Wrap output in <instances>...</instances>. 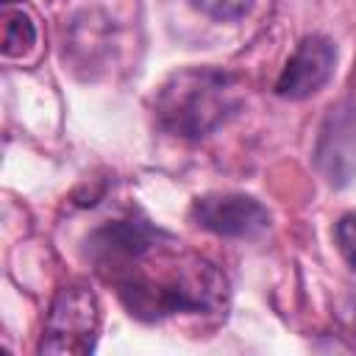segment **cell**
I'll list each match as a JSON object with an SVG mask.
<instances>
[{"label":"cell","instance_id":"obj_10","mask_svg":"<svg viewBox=\"0 0 356 356\" xmlns=\"http://www.w3.org/2000/svg\"><path fill=\"white\" fill-rule=\"evenodd\" d=\"M6 3H17V0H6Z\"/></svg>","mask_w":356,"mask_h":356},{"label":"cell","instance_id":"obj_3","mask_svg":"<svg viewBox=\"0 0 356 356\" xmlns=\"http://www.w3.org/2000/svg\"><path fill=\"white\" fill-rule=\"evenodd\" d=\"M100 331V303L92 286L75 281L56 292L47 317L44 331L39 339V353H67V356H83L95 350Z\"/></svg>","mask_w":356,"mask_h":356},{"label":"cell","instance_id":"obj_9","mask_svg":"<svg viewBox=\"0 0 356 356\" xmlns=\"http://www.w3.org/2000/svg\"><path fill=\"white\" fill-rule=\"evenodd\" d=\"M337 245L345 261L356 270V214H345L337 222Z\"/></svg>","mask_w":356,"mask_h":356},{"label":"cell","instance_id":"obj_7","mask_svg":"<svg viewBox=\"0 0 356 356\" xmlns=\"http://www.w3.org/2000/svg\"><path fill=\"white\" fill-rule=\"evenodd\" d=\"M36 44V25L25 11H8L3 25V53L8 58L25 56Z\"/></svg>","mask_w":356,"mask_h":356},{"label":"cell","instance_id":"obj_1","mask_svg":"<svg viewBox=\"0 0 356 356\" xmlns=\"http://www.w3.org/2000/svg\"><path fill=\"white\" fill-rule=\"evenodd\" d=\"M95 264L117 286L125 309L147 323L184 312H220L225 306L222 273L206 259L178 250L175 242L150 225Z\"/></svg>","mask_w":356,"mask_h":356},{"label":"cell","instance_id":"obj_6","mask_svg":"<svg viewBox=\"0 0 356 356\" xmlns=\"http://www.w3.org/2000/svg\"><path fill=\"white\" fill-rule=\"evenodd\" d=\"M334 64H337L334 42L328 36L312 33V36L300 39L295 53L286 58V64L275 81V92L289 100H303V97L314 95L331 78Z\"/></svg>","mask_w":356,"mask_h":356},{"label":"cell","instance_id":"obj_2","mask_svg":"<svg viewBox=\"0 0 356 356\" xmlns=\"http://www.w3.org/2000/svg\"><path fill=\"white\" fill-rule=\"evenodd\" d=\"M242 106L239 81L217 67H184L156 92L159 125L181 139H203Z\"/></svg>","mask_w":356,"mask_h":356},{"label":"cell","instance_id":"obj_5","mask_svg":"<svg viewBox=\"0 0 356 356\" xmlns=\"http://www.w3.org/2000/svg\"><path fill=\"white\" fill-rule=\"evenodd\" d=\"M314 164L331 186H348L356 178V108L350 103H337L323 117Z\"/></svg>","mask_w":356,"mask_h":356},{"label":"cell","instance_id":"obj_8","mask_svg":"<svg viewBox=\"0 0 356 356\" xmlns=\"http://www.w3.org/2000/svg\"><path fill=\"white\" fill-rule=\"evenodd\" d=\"M189 3L211 19L234 22V19H242L245 14H250L256 0H189Z\"/></svg>","mask_w":356,"mask_h":356},{"label":"cell","instance_id":"obj_4","mask_svg":"<svg viewBox=\"0 0 356 356\" xmlns=\"http://www.w3.org/2000/svg\"><path fill=\"white\" fill-rule=\"evenodd\" d=\"M189 217L203 231L228 239H256L270 228V211L250 195L211 192L192 203Z\"/></svg>","mask_w":356,"mask_h":356}]
</instances>
